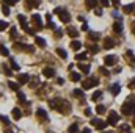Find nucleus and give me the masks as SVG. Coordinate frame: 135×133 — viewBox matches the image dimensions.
<instances>
[{"label": "nucleus", "instance_id": "20e7f679", "mask_svg": "<svg viewBox=\"0 0 135 133\" xmlns=\"http://www.w3.org/2000/svg\"><path fill=\"white\" fill-rule=\"evenodd\" d=\"M98 85H99V78H96V77H90V78L83 80V83H82V89H91V88H94V86H98Z\"/></svg>", "mask_w": 135, "mask_h": 133}, {"label": "nucleus", "instance_id": "37998d69", "mask_svg": "<svg viewBox=\"0 0 135 133\" xmlns=\"http://www.w3.org/2000/svg\"><path fill=\"white\" fill-rule=\"evenodd\" d=\"M99 72H101L102 75H110V72H108L105 67H101V69H99Z\"/></svg>", "mask_w": 135, "mask_h": 133}, {"label": "nucleus", "instance_id": "ddd939ff", "mask_svg": "<svg viewBox=\"0 0 135 133\" xmlns=\"http://www.w3.org/2000/svg\"><path fill=\"white\" fill-rule=\"evenodd\" d=\"M28 80H30L28 74H21V75L17 77V83H19V85H25V83H28Z\"/></svg>", "mask_w": 135, "mask_h": 133}, {"label": "nucleus", "instance_id": "a19ab883", "mask_svg": "<svg viewBox=\"0 0 135 133\" xmlns=\"http://www.w3.org/2000/svg\"><path fill=\"white\" fill-rule=\"evenodd\" d=\"M80 30H82V32H88V24H86L85 21H83V24L80 25Z\"/></svg>", "mask_w": 135, "mask_h": 133}, {"label": "nucleus", "instance_id": "3c124183", "mask_svg": "<svg viewBox=\"0 0 135 133\" xmlns=\"http://www.w3.org/2000/svg\"><path fill=\"white\" fill-rule=\"evenodd\" d=\"M112 3H113L115 6H118V5H119V0H112Z\"/></svg>", "mask_w": 135, "mask_h": 133}, {"label": "nucleus", "instance_id": "aec40b11", "mask_svg": "<svg viewBox=\"0 0 135 133\" xmlns=\"http://www.w3.org/2000/svg\"><path fill=\"white\" fill-rule=\"evenodd\" d=\"M113 45H115V42H113L110 38H107V39L104 41V47H105V49H112Z\"/></svg>", "mask_w": 135, "mask_h": 133}, {"label": "nucleus", "instance_id": "2f4dec72", "mask_svg": "<svg viewBox=\"0 0 135 133\" xmlns=\"http://www.w3.org/2000/svg\"><path fill=\"white\" fill-rule=\"evenodd\" d=\"M88 36H90V39H91V41H98L101 34H99V33H94V32H90V33H88Z\"/></svg>", "mask_w": 135, "mask_h": 133}, {"label": "nucleus", "instance_id": "f03ea898", "mask_svg": "<svg viewBox=\"0 0 135 133\" xmlns=\"http://www.w3.org/2000/svg\"><path fill=\"white\" fill-rule=\"evenodd\" d=\"M134 111H135V102L132 100V97H129V99L123 103V106H121V113L126 114V116H129V114H134Z\"/></svg>", "mask_w": 135, "mask_h": 133}, {"label": "nucleus", "instance_id": "c756f323", "mask_svg": "<svg viewBox=\"0 0 135 133\" xmlns=\"http://www.w3.org/2000/svg\"><path fill=\"white\" fill-rule=\"evenodd\" d=\"M75 60H77V61H85V60H86V53H85V52H83V53H77V55H75Z\"/></svg>", "mask_w": 135, "mask_h": 133}, {"label": "nucleus", "instance_id": "79ce46f5", "mask_svg": "<svg viewBox=\"0 0 135 133\" xmlns=\"http://www.w3.org/2000/svg\"><path fill=\"white\" fill-rule=\"evenodd\" d=\"M90 50H91V53H98V52H99V47H98V45H91Z\"/></svg>", "mask_w": 135, "mask_h": 133}, {"label": "nucleus", "instance_id": "4d7b16f0", "mask_svg": "<svg viewBox=\"0 0 135 133\" xmlns=\"http://www.w3.org/2000/svg\"><path fill=\"white\" fill-rule=\"evenodd\" d=\"M134 125H135V117H134Z\"/></svg>", "mask_w": 135, "mask_h": 133}, {"label": "nucleus", "instance_id": "5fc2aeb1", "mask_svg": "<svg viewBox=\"0 0 135 133\" xmlns=\"http://www.w3.org/2000/svg\"><path fill=\"white\" fill-rule=\"evenodd\" d=\"M55 36H58V38H60V36H61V32H60V30H57V32H55Z\"/></svg>", "mask_w": 135, "mask_h": 133}, {"label": "nucleus", "instance_id": "de8ad7c7", "mask_svg": "<svg viewBox=\"0 0 135 133\" xmlns=\"http://www.w3.org/2000/svg\"><path fill=\"white\" fill-rule=\"evenodd\" d=\"M94 13H96V16H102V9H101V8H96V9H94Z\"/></svg>", "mask_w": 135, "mask_h": 133}, {"label": "nucleus", "instance_id": "c03bdc74", "mask_svg": "<svg viewBox=\"0 0 135 133\" xmlns=\"http://www.w3.org/2000/svg\"><path fill=\"white\" fill-rule=\"evenodd\" d=\"M5 3H6V5H16L17 0H5Z\"/></svg>", "mask_w": 135, "mask_h": 133}, {"label": "nucleus", "instance_id": "e433bc0d", "mask_svg": "<svg viewBox=\"0 0 135 133\" xmlns=\"http://www.w3.org/2000/svg\"><path fill=\"white\" fill-rule=\"evenodd\" d=\"M2 70H3V72H5L6 75H11V69L6 66V64H3V66H2Z\"/></svg>", "mask_w": 135, "mask_h": 133}, {"label": "nucleus", "instance_id": "c9c22d12", "mask_svg": "<svg viewBox=\"0 0 135 133\" xmlns=\"http://www.w3.org/2000/svg\"><path fill=\"white\" fill-rule=\"evenodd\" d=\"M119 130H121V132H124V133H127L129 130H131V125H127V124H123V125L119 127Z\"/></svg>", "mask_w": 135, "mask_h": 133}, {"label": "nucleus", "instance_id": "f3484780", "mask_svg": "<svg viewBox=\"0 0 135 133\" xmlns=\"http://www.w3.org/2000/svg\"><path fill=\"white\" fill-rule=\"evenodd\" d=\"M36 114H38V116H39L41 119H46V121L49 119V116H47V113H46V111H44L42 108H38V111H36Z\"/></svg>", "mask_w": 135, "mask_h": 133}, {"label": "nucleus", "instance_id": "864d4df0", "mask_svg": "<svg viewBox=\"0 0 135 133\" xmlns=\"http://www.w3.org/2000/svg\"><path fill=\"white\" fill-rule=\"evenodd\" d=\"M82 133H91V130H90V129H83V130H82Z\"/></svg>", "mask_w": 135, "mask_h": 133}, {"label": "nucleus", "instance_id": "473e14b6", "mask_svg": "<svg viewBox=\"0 0 135 133\" xmlns=\"http://www.w3.org/2000/svg\"><path fill=\"white\" fill-rule=\"evenodd\" d=\"M17 97H19V102H21V103H27V102H25V96H24V93H19V91H17ZM27 105H28V103H27Z\"/></svg>", "mask_w": 135, "mask_h": 133}, {"label": "nucleus", "instance_id": "bb28decb", "mask_svg": "<svg viewBox=\"0 0 135 133\" xmlns=\"http://www.w3.org/2000/svg\"><path fill=\"white\" fill-rule=\"evenodd\" d=\"M72 96H74V97H82V99H83V89H74V91H72Z\"/></svg>", "mask_w": 135, "mask_h": 133}, {"label": "nucleus", "instance_id": "5701e85b", "mask_svg": "<svg viewBox=\"0 0 135 133\" xmlns=\"http://www.w3.org/2000/svg\"><path fill=\"white\" fill-rule=\"evenodd\" d=\"M68 132L69 133H79V125L77 124H71L69 129H68Z\"/></svg>", "mask_w": 135, "mask_h": 133}, {"label": "nucleus", "instance_id": "72a5a7b5", "mask_svg": "<svg viewBox=\"0 0 135 133\" xmlns=\"http://www.w3.org/2000/svg\"><path fill=\"white\" fill-rule=\"evenodd\" d=\"M38 5H39L38 0H28V2H27V6H28V8H32V6H38Z\"/></svg>", "mask_w": 135, "mask_h": 133}, {"label": "nucleus", "instance_id": "09e8293b", "mask_svg": "<svg viewBox=\"0 0 135 133\" xmlns=\"http://www.w3.org/2000/svg\"><path fill=\"white\" fill-rule=\"evenodd\" d=\"M85 116H91V110H90V108L85 110Z\"/></svg>", "mask_w": 135, "mask_h": 133}, {"label": "nucleus", "instance_id": "0eeeda50", "mask_svg": "<svg viewBox=\"0 0 135 133\" xmlns=\"http://www.w3.org/2000/svg\"><path fill=\"white\" fill-rule=\"evenodd\" d=\"M116 61H118V57H115V55H107V57L104 58L105 66H115Z\"/></svg>", "mask_w": 135, "mask_h": 133}, {"label": "nucleus", "instance_id": "6ab92c4d", "mask_svg": "<svg viewBox=\"0 0 135 133\" xmlns=\"http://www.w3.org/2000/svg\"><path fill=\"white\" fill-rule=\"evenodd\" d=\"M0 55H2V57H9V50H8L3 44H0Z\"/></svg>", "mask_w": 135, "mask_h": 133}, {"label": "nucleus", "instance_id": "b1692460", "mask_svg": "<svg viewBox=\"0 0 135 133\" xmlns=\"http://www.w3.org/2000/svg\"><path fill=\"white\" fill-rule=\"evenodd\" d=\"M79 69H80L82 72L88 74V72H90V64H83V63H80V64H79Z\"/></svg>", "mask_w": 135, "mask_h": 133}, {"label": "nucleus", "instance_id": "9b49d317", "mask_svg": "<svg viewBox=\"0 0 135 133\" xmlns=\"http://www.w3.org/2000/svg\"><path fill=\"white\" fill-rule=\"evenodd\" d=\"M123 21H116L115 24H113V32L115 33H123Z\"/></svg>", "mask_w": 135, "mask_h": 133}, {"label": "nucleus", "instance_id": "1a4fd4ad", "mask_svg": "<svg viewBox=\"0 0 135 133\" xmlns=\"http://www.w3.org/2000/svg\"><path fill=\"white\" fill-rule=\"evenodd\" d=\"M110 93H112L113 96H118V94L121 93V85H119V83H113V85L110 86Z\"/></svg>", "mask_w": 135, "mask_h": 133}, {"label": "nucleus", "instance_id": "412c9836", "mask_svg": "<svg viewBox=\"0 0 135 133\" xmlns=\"http://www.w3.org/2000/svg\"><path fill=\"white\" fill-rule=\"evenodd\" d=\"M85 5H86V8H96V5H98V0H86L85 2Z\"/></svg>", "mask_w": 135, "mask_h": 133}, {"label": "nucleus", "instance_id": "f8f14e48", "mask_svg": "<svg viewBox=\"0 0 135 133\" xmlns=\"http://www.w3.org/2000/svg\"><path fill=\"white\" fill-rule=\"evenodd\" d=\"M42 75H46L47 78H52V77L55 75V69H52V67H44V69H42Z\"/></svg>", "mask_w": 135, "mask_h": 133}, {"label": "nucleus", "instance_id": "393cba45", "mask_svg": "<svg viewBox=\"0 0 135 133\" xmlns=\"http://www.w3.org/2000/svg\"><path fill=\"white\" fill-rule=\"evenodd\" d=\"M9 63H11V70H19V69H21L16 60H13V58H11V60H9Z\"/></svg>", "mask_w": 135, "mask_h": 133}, {"label": "nucleus", "instance_id": "58836bf2", "mask_svg": "<svg viewBox=\"0 0 135 133\" xmlns=\"http://www.w3.org/2000/svg\"><path fill=\"white\" fill-rule=\"evenodd\" d=\"M8 28V24L5 22V21H0V32H3V30H6Z\"/></svg>", "mask_w": 135, "mask_h": 133}, {"label": "nucleus", "instance_id": "4468645a", "mask_svg": "<svg viewBox=\"0 0 135 133\" xmlns=\"http://www.w3.org/2000/svg\"><path fill=\"white\" fill-rule=\"evenodd\" d=\"M123 11H124V13H127V14H132V13H135V5H134V3L124 5V6H123Z\"/></svg>", "mask_w": 135, "mask_h": 133}, {"label": "nucleus", "instance_id": "a18cd8bd", "mask_svg": "<svg viewBox=\"0 0 135 133\" xmlns=\"http://www.w3.org/2000/svg\"><path fill=\"white\" fill-rule=\"evenodd\" d=\"M11 38H13V39H16V28H14V27L11 28Z\"/></svg>", "mask_w": 135, "mask_h": 133}, {"label": "nucleus", "instance_id": "4c0bfd02", "mask_svg": "<svg viewBox=\"0 0 135 133\" xmlns=\"http://www.w3.org/2000/svg\"><path fill=\"white\" fill-rule=\"evenodd\" d=\"M2 11H3V14H5V16H9V6L3 5V6H2Z\"/></svg>", "mask_w": 135, "mask_h": 133}, {"label": "nucleus", "instance_id": "7c9ffc66", "mask_svg": "<svg viewBox=\"0 0 135 133\" xmlns=\"http://www.w3.org/2000/svg\"><path fill=\"white\" fill-rule=\"evenodd\" d=\"M8 86H9L13 91H19V83H14V81H8Z\"/></svg>", "mask_w": 135, "mask_h": 133}, {"label": "nucleus", "instance_id": "49530a36", "mask_svg": "<svg viewBox=\"0 0 135 133\" xmlns=\"http://www.w3.org/2000/svg\"><path fill=\"white\" fill-rule=\"evenodd\" d=\"M101 5H102V6H108V5H110V2H108V0H101Z\"/></svg>", "mask_w": 135, "mask_h": 133}, {"label": "nucleus", "instance_id": "a211bd4d", "mask_svg": "<svg viewBox=\"0 0 135 133\" xmlns=\"http://www.w3.org/2000/svg\"><path fill=\"white\" fill-rule=\"evenodd\" d=\"M71 49H72V50L82 49V42H80V41H72V42H71Z\"/></svg>", "mask_w": 135, "mask_h": 133}, {"label": "nucleus", "instance_id": "f704fd0d", "mask_svg": "<svg viewBox=\"0 0 135 133\" xmlns=\"http://www.w3.org/2000/svg\"><path fill=\"white\" fill-rule=\"evenodd\" d=\"M101 97H102V93H101V91H96V93L93 94V97H91V99H93L94 102H96V100H99Z\"/></svg>", "mask_w": 135, "mask_h": 133}, {"label": "nucleus", "instance_id": "8fccbe9b", "mask_svg": "<svg viewBox=\"0 0 135 133\" xmlns=\"http://www.w3.org/2000/svg\"><path fill=\"white\" fill-rule=\"evenodd\" d=\"M129 88H135V78H134V80H131V83H129Z\"/></svg>", "mask_w": 135, "mask_h": 133}, {"label": "nucleus", "instance_id": "ea45409f", "mask_svg": "<svg viewBox=\"0 0 135 133\" xmlns=\"http://www.w3.org/2000/svg\"><path fill=\"white\" fill-rule=\"evenodd\" d=\"M96 113H105V106L104 105H98L96 106Z\"/></svg>", "mask_w": 135, "mask_h": 133}, {"label": "nucleus", "instance_id": "c85d7f7f", "mask_svg": "<svg viewBox=\"0 0 135 133\" xmlns=\"http://www.w3.org/2000/svg\"><path fill=\"white\" fill-rule=\"evenodd\" d=\"M57 53H58L63 60H66V58H68V53H66V50H65V49H57Z\"/></svg>", "mask_w": 135, "mask_h": 133}, {"label": "nucleus", "instance_id": "f257e3e1", "mask_svg": "<svg viewBox=\"0 0 135 133\" xmlns=\"http://www.w3.org/2000/svg\"><path fill=\"white\" fill-rule=\"evenodd\" d=\"M49 105H50V108L58 110V111H60V113H63V114H68V113L71 111V105L68 103L66 100H63V99H52V100H49Z\"/></svg>", "mask_w": 135, "mask_h": 133}, {"label": "nucleus", "instance_id": "423d86ee", "mask_svg": "<svg viewBox=\"0 0 135 133\" xmlns=\"http://www.w3.org/2000/svg\"><path fill=\"white\" fill-rule=\"evenodd\" d=\"M14 49L17 52H21V50H24V52H33L35 50L33 45H27V44H21V42H16L14 44Z\"/></svg>", "mask_w": 135, "mask_h": 133}, {"label": "nucleus", "instance_id": "6e6d98bb", "mask_svg": "<svg viewBox=\"0 0 135 133\" xmlns=\"http://www.w3.org/2000/svg\"><path fill=\"white\" fill-rule=\"evenodd\" d=\"M132 33H135V22H132Z\"/></svg>", "mask_w": 135, "mask_h": 133}, {"label": "nucleus", "instance_id": "39448f33", "mask_svg": "<svg viewBox=\"0 0 135 133\" xmlns=\"http://www.w3.org/2000/svg\"><path fill=\"white\" fill-rule=\"evenodd\" d=\"M119 121V114L116 111H110L108 113V119H107V125H116Z\"/></svg>", "mask_w": 135, "mask_h": 133}, {"label": "nucleus", "instance_id": "6e6552de", "mask_svg": "<svg viewBox=\"0 0 135 133\" xmlns=\"http://www.w3.org/2000/svg\"><path fill=\"white\" fill-rule=\"evenodd\" d=\"M91 125H94L96 127V130H104L105 129V125H107V122H102L101 119H91Z\"/></svg>", "mask_w": 135, "mask_h": 133}, {"label": "nucleus", "instance_id": "7ed1b4c3", "mask_svg": "<svg viewBox=\"0 0 135 133\" xmlns=\"http://www.w3.org/2000/svg\"><path fill=\"white\" fill-rule=\"evenodd\" d=\"M58 17H60V21L63 22V24H68L69 21H71V14L68 13L66 9H63V8H55V11H54Z\"/></svg>", "mask_w": 135, "mask_h": 133}, {"label": "nucleus", "instance_id": "603ef678", "mask_svg": "<svg viewBox=\"0 0 135 133\" xmlns=\"http://www.w3.org/2000/svg\"><path fill=\"white\" fill-rule=\"evenodd\" d=\"M57 83H60V85H63V83H65V80H63V78H58V80H57Z\"/></svg>", "mask_w": 135, "mask_h": 133}, {"label": "nucleus", "instance_id": "9d476101", "mask_svg": "<svg viewBox=\"0 0 135 133\" xmlns=\"http://www.w3.org/2000/svg\"><path fill=\"white\" fill-rule=\"evenodd\" d=\"M32 22L36 25V28H42V21H41L39 14H33L32 16Z\"/></svg>", "mask_w": 135, "mask_h": 133}, {"label": "nucleus", "instance_id": "dca6fc26", "mask_svg": "<svg viewBox=\"0 0 135 133\" xmlns=\"http://www.w3.org/2000/svg\"><path fill=\"white\" fill-rule=\"evenodd\" d=\"M13 117H14L16 121H19V119L22 117V111H21L19 108H14V110H13Z\"/></svg>", "mask_w": 135, "mask_h": 133}, {"label": "nucleus", "instance_id": "2eb2a0df", "mask_svg": "<svg viewBox=\"0 0 135 133\" xmlns=\"http://www.w3.org/2000/svg\"><path fill=\"white\" fill-rule=\"evenodd\" d=\"M35 42H36V45H39V47H46V39L41 38V36H35Z\"/></svg>", "mask_w": 135, "mask_h": 133}, {"label": "nucleus", "instance_id": "cd10ccee", "mask_svg": "<svg viewBox=\"0 0 135 133\" xmlns=\"http://www.w3.org/2000/svg\"><path fill=\"white\" fill-rule=\"evenodd\" d=\"M0 121H2L5 125H8V127L11 125V121H9V117H6V116H3V114H0Z\"/></svg>", "mask_w": 135, "mask_h": 133}, {"label": "nucleus", "instance_id": "a878e982", "mask_svg": "<svg viewBox=\"0 0 135 133\" xmlns=\"http://www.w3.org/2000/svg\"><path fill=\"white\" fill-rule=\"evenodd\" d=\"M71 80L72 81H80V74L79 72H71Z\"/></svg>", "mask_w": 135, "mask_h": 133}, {"label": "nucleus", "instance_id": "4be33fe9", "mask_svg": "<svg viewBox=\"0 0 135 133\" xmlns=\"http://www.w3.org/2000/svg\"><path fill=\"white\" fill-rule=\"evenodd\" d=\"M68 34L72 36V38H77V36H79V32H77L74 27H69V28H68Z\"/></svg>", "mask_w": 135, "mask_h": 133}]
</instances>
